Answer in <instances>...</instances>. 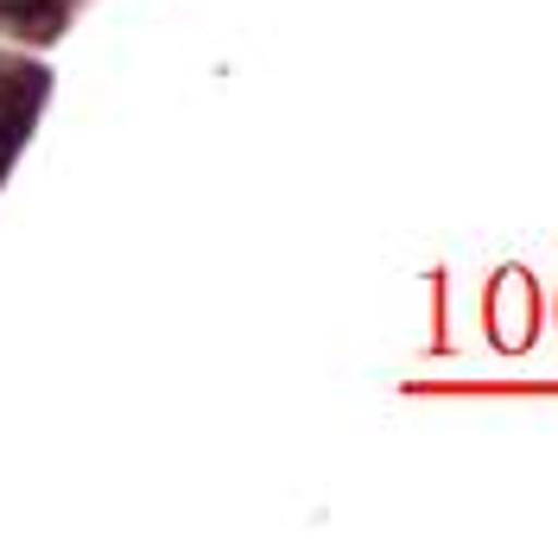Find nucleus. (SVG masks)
Segmentation results:
<instances>
[{"label": "nucleus", "instance_id": "1", "mask_svg": "<svg viewBox=\"0 0 558 539\" xmlns=\"http://www.w3.org/2000/svg\"><path fill=\"white\" fill-rule=\"evenodd\" d=\"M0 13L33 38H58V26H64V7L58 0H0Z\"/></svg>", "mask_w": 558, "mask_h": 539}, {"label": "nucleus", "instance_id": "2", "mask_svg": "<svg viewBox=\"0 0 558 539\" xmlns=\"http://www.w3.org/2000/svg\"><path fill=\"white\" fill-rule=\"evenodd\" d=\"M26 108H33V102H26ZM26 108H20V89H7V96H0V166H7V159H13V146H20Z\"/></svg>", "mask_w": 558, "mask_h": 539}]
</instances>
